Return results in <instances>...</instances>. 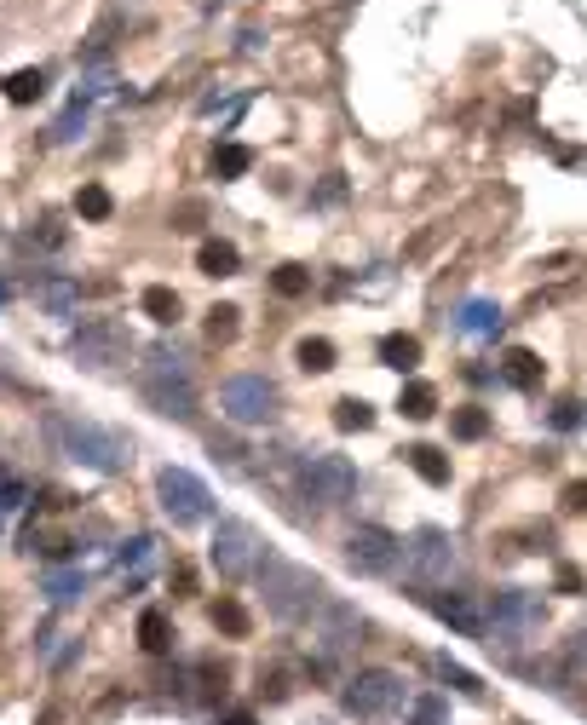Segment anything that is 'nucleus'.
<instances>
[{"mask_svg":"<svg viewBox=\"0 0 587 725\" xmlns=\"http://www.w3.org/2000/svg\"><path fill=\"white\" fill-rule=\"evenodd\" d=\"M225 725H254V714H231V720H225Z\"/></svg>","mask_w":587,"mask_h":725,"instance_id":"nucleus-39","label":"nucleus"},{"mask_svg":"<svg viewBox=\"0 0 587 725\" xmlns=\"http://www.w3.org/2000/svg\"><path fill=\"white\" fill-rule=\"evenodd\" d=\"M300 490L311 507H346L357 495V467L346 455H306L300 461Z\"/></svg>","mask_w":587,"mask_h":725,"instance_id":"nucleus-9","label":"nucleus"},{"mask_svg":"<svg viewBox=\"0 0 587 725\" xmlns=\"http://www.w3.org/2000/svg\"><path fill=\"white\" fill-rule=\"evenodd\" d=\"M75 213L98 225V219H110V213H116V196H110L104 185H81V190H75Z\"/></svg>","mask_w":587,"mask_h":725,"instance_id":"nucleus-26","label":"nucleus"},{"mask_svg":"<svg viewBox=\"0 0 587 725\" xmlns=\"http://www.w3.org/2000/svg\"><path fill=\"white\" fill-rule=\"evenodd\" d=\"M409 725H449L444 697H421V702H415V714H409Z\"/></svg>","mask_w":587,"mask_h":725,"instance_id":"nucleus-34","label":"nucleus"},{"mask_svg":"<svg viewBox=\"0 0 587 725\" xmlns=\"http://www.w3.org/2000/svg\"><path fill=\"white\" fill-rule=\"evenodd\" d=\"M426 610L438 616V622H449V628L472 633V639H484L490 633V599H478V593H426Z\"/></svg>","mask_w":587,"mask_h":725,"instance_id":"nucleus-12","label":"nucleus"},{"mask_svg":"<svg viewBox=\"0 0 587 725\" xmlns=\"http://www.w3.org/2000/svg\"><path fill=\"white\" fill-rule=\"evenodd\" d=\"M403 461H409V467L421 472L426 484H438V490H444V484H449V455H444V449H432V444H415V449H403Z\"/></svg>","mask_w":587,"mask_h":725,"instance_id":"nucleus-17","label":"nucleus"},{"mask_svg":"<svg viewBox=\"0 0 587 725\" xmlns=\"http://www.w3.org/2000/svg\"><path fill=\"white\" fill-rule=\"evenodd\" d=\"M6 300H12V288H6V282H0V305H6Z\"/></svg>","mask_w":587,"mask_h":725,"instance_id":"nucleus-40","label":"nucleus"},{"mask_svg":"<svg viewBox=\"0 0 587 725\" xmlns=\"http://www.w3.org/2000/svg\"><path fill=\"white\" fill-rule=\"evenodd\" d=\"M553 593H582V570H576V564H559V576H553Z\"/></svg>","mask_w":587,"mask_h":725,"instance_id":"nucleus-35","label":"nucleus"},{"mask_svg":"<svg viewBox=\"0 0 587 725\" xmlns=\"http://www.w3.org/2000/svg\"><path fill=\"white\" fill-rule=\"evenodd\" d=\"M294 363H300L306 375H329V369H334V340H323V334H306V340L294 346Z\"/></svg>","mask_w":587,"mask_h":725,"instance_id":"nucleus-20","label":"nucleus"},{"mask_svg":"<svg viewBox=\"0 0 587 725\" xmlns=\"http://www.w3.org/2000/svg\"><path fill=\"white\" fill-rule=\"evenodd\" d=\"M501 375L513 380L518 392H536V386H541V357H536V351H524V346H513L507 357H501Z\"/></svg>","mask_w":587,"mask_h":725,"instance_id":"nucleus-16","label":"nucleus"},{"mask_svg":"<svg viewBox=\"0 0 587 725\" xmlns=\"http://www.w3.org/2000/svg\"><path fill=\"white\" fill-rule=\"evenodd\" d=\"M47 426H52V438H58V449L93 472H121L133 461V438H121L116 426H98L87 415H52Z\"/></svg>","mask_w":587,"mask_h":725,"instance_id":"nucleus-2","label":"nucleus"},{"mask_svg":"<svg viewBox=\"0 0 587 725\" xmlns=\"http://www.w3.org/2000/svg\"><path fill=\"white\" fill-rule=\"evenodd\" d=\"M139 645L150 656H162L167 645H173V622H167V610H144V616H139Z\"/></svg>","mask_w":587,"mask_h":725,"instance_id":"nucleus-23","label":"nucleus"},{"mask_svg":"<svg viewBox=\"0 0 587 725\" xmlns=\"http://www.w3.org/2000/svg\"><path fill=\"white\" fill-rule=\"evenodd\" d=\"M334 426H340V432H369V426H375V409L363 398H340L334 403Z\"/></svg>","mask_w":587,"mask_h":725,"instance_id":"nucleus-28","label":"nucleus"},{"mask_svg":"<svg viewBox=\"0 0 587 725\" xmlns=\"http://www.w3.org/2000/svg\"><path fill=\"white\" fill-rule=\"evenodd\" d=\"M346 564L357 576H392L403 564V541L392 530H380V524H357L346 536Z\"/></svg>","mask_w":587,"mask_h":725,"instance_id":"nucleus-11","label":"nucleus"},{"mask_svg":"<svg viewBox=\"0 0 587 725\" xmlns=\"http://www.w3.org/2000/svg\"><path fill=\"white\" fill-rule=\"evenodd\" d=\"M438 674L449 679V685H455V691H461V697H484V685H478V674H467V668H455V662H438Z\"/></svg>","mask_w":587,"mask_h":725,"instance_id":"nucleus-33","label":"nucleus"},{"mask_svg":"<svg viewBox=\"0 0 587 725\" xmlns=\"http://www.w3.org/2000/svg\"><path fill=\"white\" fill-rule=\"evenodd\" d=\"M156 501H162V513L185 530V524H202L208 518V507H213V495H208V484L196 478V472H185V467H162L156 472Z\"/></svg>","mask_w":587,"mask_h":725,"instance_id":"nucleus-10","label":"nucleus"},{"mask_svg":"<svg viewBox=\"0 0 587 725\" xmlns=\"http://www.w3.org/2000/svg\"><path fill=\"white\" fill-rule=\"evenodd\" d=\"M564 513H587V484H564Z\"/></svg>","mask_w":587,"mask_h":725,"instance_id":"nucleus-36","label":"nucleus"},{"mask_svg":"<svg viewBox=\"0 0 587 725\" xmlns=\"http://www.w3.org/2000/svg\"><path fill=\"white\" fill-rule=\"evenodd\" d=\"M403 674H392V668H363V674L346 679V691H340V702H346V714H357V720H386V714H398L403 708Z\"/></svg>","mask_w":587,"mask_h":725,"instance_id":"nucleus-6","label":"nucleus"},{"mask_svg":"<svg viewBox=\"0 0 587 725\" xmlns=\"http://www.w3.org/2000/svg\"><path fill=\"white\" fill-rule=\"evenodd\" d=\"M219 409H225V421H236V426H265V421H277L282 392L265 375H231L219 386Z\"/></svg>","mask_w":587,"mask_h":725,"instance_id":"nucleus-7","label":"nucleus"},{"mask_svg":"<svg viewBox=\"0 0 587 725\" xmlns=\"http://www.w3.org/2000/svg\"><path fill=\"white\" fill-rule=\"evenodd\" d=\"M213 628L225 633V639H248V633H254V616L242 610V599H219V605H213Z\"/></svg>","mask_w":587,"mask_h":725,"instance_id":"nucleus-21","label":"nucleus"},{"mask_svg":"<svg viewBox=\"0 0 587 725\" xmlns=\"http://www.w3.org/2000/svg\"><path fill=\"white\" fill-rule=\"evenodd\" d=\"M139 311H144V317H150V323L173 328V323H179V294H173L167 282H150V288H144V294H139Z\"/></svg>","mask_w":587,"mask_h":725,"instance_id":"nucleus-15","label":"nucleus"},{"mask_svg":"<svg viewBox=\"0 0 587 725\" xmlns=\"http://www.w3.org/2000/svg\"><path fill=\"white\" fill-rule=\"evenodd\" d=\"M236 328H242V311H236V305H213L208 311V340L213 346H231Z\"/></svg>","mask_w":587,"mask_h":725,"instance_id":"nucleus-30","label":"nucleus"},{"mask_svg":"<svg viewBox=\"0 0 587 725\" xmlns=\"http://www.w3.org/2000/svg\"><path fill=\"white\" fill-rule=\"evenodd\" d=\"M0 87H6L12 104H35V98L47 93V75H41V70H18L12 81H0Z\"/></svg>","mask_w":587,"mask_h":725,"instance_id":"nucleus-29","label":"nucleus"},{"mask_svg":"<svg viewBox=\"0 0 587 725\" xmlns=\"http://www.w3.org/2000/svg\"><path fill=\"white\" fill-rule=\"evenodd\" d=\"M317 616H323V628H317V639H323V651L329 656H340V651H352V639L357 633H363V616H357L352 605H323L317 610Z\"/></svg>","mask_w":587,"mask_h":725,"instance_id":"nucleus-13","label":"nucleus"},{"mask_svg":"<svg viewBox=\"0 0 587 725\" xmlns=\"http://www.w3.org/2000/svg\"><path fill=\"white\" fill-rule=\"evenodd\" d=\"M576 421H582V403H559V409H553V426H559V432L576 426Z\"/></svg>","mask_w":587,"mask_h":725,"instance_id":"nucleus-37","label":"nucleus"},{"mask_svg":"<svg viewBox=\"0 0 587 725\" xmlns=\"http://www.w3.org/2000/svg\"><path fill=\"white\" fill-rule=\"evenodd\" d=\"M70 357L87 363V369H121L133 357V334L116 323V317H93L70 334Z\"/></svg>","mask_w":587,"mask_h":725,"instance_id":"nucleus-8","label":"nucleus"},{"mask_svg":"<svg viewBox=\"0 0 587 725\" xmlns=\"http://www.w3.org/2000/svg\"><path fill=\"white\" fill-rule=\"evenodd\" d=\"M236 265H242V254H236V242H225V236H213V242L196 248V271L202 277H236Z\"/></svg>","mask_w":587,"mask_h":725,"instance_id":"nucleus-14","label":"nucleus"},{"mask_svg":"<svg viewBox=\"0 0 587 725\" xmlns=\"http://www.w3.org/2000/svg\"><path fill=\"white\" fill-rule=\"evenodd\" d=\"M455 328H461V334H495V328H501V311H495L490 300H472V305H461Z\"/></svg>","mask_w":587,"mask_h":725,"instance_id":"nucleus-25","label":"nucleus"},{"mask_svg":"<svg viewBox=\"0 0 587 725\" xmlns=\"http://www.w3.org/2000/svg\"><path fill=\"white\" fill-rule=\"evenodd\" d=\"M271 288H277L282 300H300L311 288V271L306 265H277V271H271Z\"/></svg>","mask_w":587,"mask_h":725,"instance_id":"nucleus-32","label":"nucleus"},{"mask_svg":"<svg viewBox=\"0 0 587 725\" xmlns=\"http://www.w3.org/2000/svg\"><path fill=\"white\" fill-rule=\"evenodd\" d=\"M87 593V576H75V570H52L47 576V599L52 605H75Z\"/></svg>","mask_w":587,"mask_h":725,"instance_id":"nucleus-31","label":"nucleus"},{"mask_svg":"<svg viewBox=\"0 0 587 725\" xmlns=\"http://www.w3.org/2000/svg\"><path fill=\"white\" fill-rule=\"evenodd\" d=\"M173 587H179V599H190V593H196V570L179 564V570H173Z\"/></svg>","mask_w":587,"mask_h":725,"instance_id":"nucleus-38","label":"nucleus"},{"mask_svg":"<svg viewBox=\"0 0 587 725\" xmlns=\"http://www.w3.org/2000/svg\"><path fill=\"white\" fill-rule=\"evenodd\" d=\"M380 363L398 369V375H409V369L421 363V340H415V334H386V340H380Z\"/></svg>","mask_w":587,"mask_h":725,"instance_id":"nucleus-18","label":"nucleus"},{"mask_svg":"<svg viewBox=\"0 0 587 725\" xmlns=\"http://www.w3.org/2000/svg\"><path fill=\"white\" fill-rule=\"evenodd\" d=\"M139 392H144V403H150L156 415H167V421H196V386H190V375H185L179 357L156 351V357L139 369Z\"/></svg>","mask_w":587,"mask_h":725,"instance_id":"nucleus-3","label":"nucleus"},{"mask_svg":"<svg viewBox=\"0 0 587 725\" xmlns=\"http://www.w3.org/2000/svg\"><path fill=\"white\" fill-rule=\"evenodd\" d=\"M254 167V150L248 144H219L213 150V179H242Z\"/></svg>","mask_w":587,"mask_h":725,"instance_id":"nucleus-24","label":"nucleus"},{"mask_svg":"<svg viewBox=\"0 0 587 725\" xmlns=\"http://www.w3.org/2000/svg\"><path fill=\"white\" fill-rule=\"evenodd\" d=\"M398 409L409 415V421H432L438 415V386H426V380H409L398 392Z\"/></svg>","mask_w":587,"mask_h":725,"instance_id":"nucleus-19","label":"nucleus"},{"mask_svg":"<svg viewBox=\"0 0 587 725\" xmlns=\"http://www.w3.org/2000/svg\"><path fill=\"white\" fill-rule=\"evenodd\" d=\"M403 570L421 593H444L449 582H461V547L444 530H421L415 541H403Z\"/></svg>","mask_w":587,"mask_h":725,"instance_id":"nucleus-4","label":"nucleus"},{"mask_svg":"<svg viewBox=\"0 0 587 725\" xmlns=\"http://www.w3.org/2000/svg\"><path fill=\"white\" fill-rule=\"evenodd\" d=\"M35 294H41V305H47L52 317H70L75 300H81V288H75V282H58V277H41L35 282Z\"/></svg>","mask_w":587,"mask_h":725,"instance_id":"nucleus-22","label":"nucleus"},{"mask_svg":"<svg viewBox=\"0 0 587 725\" xmlns=\"http://www.w3.org/2000/svg\"><path fill=\"white\" fill-rule=\"evenodd\" d=\"M449 432H455L461 444H478V438L490 432V415H484L478 403H467V409H455V415H449Z\"/></svg>","mask_w":587,"mask_h":725,"instance_id":"nucleus-27","label":"nucleus"},{"mask_svg":"<svg viewBox=\"0 0 587 725\" xmlns=\"http://www.w3.org/2000/svg\"><path fill=\"white\" fill-rule=\"evenodd\" d=\"M259 582H265V610L277 622H311L317 610L329 605V582L317 570H306V564L265 559L259 564Z\"/></svg>","mask_w":587,"mask_h":725,"instance_id":"nucleus-1","label":"nucleus"},{"mask_svg":"<svg viewBox=\"0 0 587 725\" xmlns=\"http://www.w3.org/2000/svg\"><path fill=\"white\" fill-rule=\"evenodd\" d=\"M208 559H213V570H219L225 582H248V576H259V564H265V541H259L254 524H236V518H225V524L213 530Z\"/></svg>","mask_w":587,"mask_h":725,"instance_id":"nucleus-5","label":"nucleus"}]
</instances>
